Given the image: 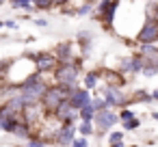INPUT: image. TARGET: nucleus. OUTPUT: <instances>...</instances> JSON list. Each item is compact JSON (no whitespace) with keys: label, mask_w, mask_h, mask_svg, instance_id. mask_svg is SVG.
Returning <instances> with one entry per match:
<instances>
[{"label":"nucleus","mask_w":158,"mask_h":147,"mask_svg":"<svg viewBox=\"0 0 158 147\" xmlns=\"http://www.w3.org/2000/svg\"><path fill=\"white\" fill-rule=\"evenodd\" d=\"M2 5H5V0H0V7H2Z\"/></svg>","instance_id":"nucleus-32"},{"label":"nucleus","mask_w":158,"mask_h":147,"mask_svg":"<svg viewBox=\"0 0 158 147\" xmlns=\"http://www.w3.org/2000/svg\"><path fill=\"white\" fill-rule=\"evenodd\" d=\"M121 128H123L126 132H134V130L141 128V119L134 117V119H130V121H121Z\"/></svg>","instance_id":"nucleus-18"},{"label":"nucleus","mask_w":158,"mask_h":147,"mask_svg":"<svg viewBox=\"0 0 158 147\" xmlns=\"http://www.w3.org/2000/svg\"><path fill=\"white\" fill-rule=\"evenodd\" d=\"M152 100H154V102H158V89H154V91H152Z\"/></svg>","instance_id":"nucleus-29"},{"label":"nucleus","mask_w":158,"mask_h":147,"mask_svg":"<svg viewBox=\"0 0 158 147\" xmlns=\"http://www.w3.org/2000/svg\"><path fill=\"white\" fill-rule=\"evenodd\" d=\"M93 132H95V123L93 121H80V125H78V134L80 136H87L89 138Z\"/></svg>","instance_id":"nucleus-15"},{"label":"nucleus","mask_w":158,"mask_h":147,"mask_svg":"<svg viewBox=\"0 0 158 147\" xmlns=\"http://www.w3.org/2000/svg\"><path fill=\"white\" fill-rule=\"evenodd\" d=\"M134 102H152V93H147V91L139 89V91H134V93H132V104H134Z\"/></svg>","instance_id":"nucleus-17"},{"label":"nucleus","mask_w":158,"mask_h":147,"mask_svg":"<svg viewBox=\"0 0 158 147\" xmlns=\"http://www.w3.org/2000/svg\"><path fill=\"white\" fill-rule=\"evenodd\" d=\"M134 117H136V112H132L130 108H119V121H130Z\"/></svg>","instance_id":"nucleus-23"},{"label":"nucleus","mask_w":158,"mask_h":147,"mask_svg":"<svg viewBox=\"0 0 158 147\" xmlns=\"http://www.w3.org/2000/svg\"><path fill=\"white\" fill-rule=\"evenodd\" d=\"M100 78H102V69H91V71H87V74H85V89L93 91V89L98 87Z\"/></svg>","instance_id":"nucleus-12"},{"label":"nucleus","mask_w":158,"mask_h":147,"mask_svg":"<svg viewBox=\"0 0 158 147\" xmlns=\"http://www.w3.org/2000/svg\"><path fill=\"white\" fill-rule=\"evenodd\" d=\"M128 147H139V145H128Z\"/></svg>","instance_id":"nucleus-33"},{"label":"nucleus","mask_w":158,"mask_h":147,"mask_svg":"<svg viewBox=\"0 0 158 147\" xmlns=\"http://www.w3.org/2000/svg\"><path fill=\"white\" fill-rule=\"evenodd\" d=\"M5 26H7V28H13V31H15V28H20V26H18V22H13V20H5Z\"/></svg>","instance_id":"nucleus-26"},{"label":"nucleus","mask_w":158,"mask_h":147,"mask_svg":"<svg viewBox=\"0 0 158 147\" xmlns=\"http://www.w3.org/2000/svg\"><path fill=\"white\" fill-rule=\"evenodd\" d=\"M134 41L139 43H158V22L156 20H145L139 33L134 35Z\"/></svg>","instance_id":"nucleus-6"},{"label":"nucleus","mask_w":158,"mask_h":147,"mask_svg":"<svg viewBox=\"0 0 158 147\" xmlns=\"http://www.w3.org/2000/svg\"><path fill=\"white\" fill-rule=\"evenodd\" d=\"M91 91L89 89H85V87H78L72 95H69V104L76 108V110H80V108H85L87 104H91Z\"/></svg>","instance_id":"nucleus-9"},{"label":"nucleus","mask_w":158,"mask_h":147,"mask_svg":"<svg viewBox=\"0 0 158 147\" xmlns=\"http://www.w3.org/2000/svg\"><path fill=\"white\" fill-rule=\"evenodd\" d=\"M37 26H48V20H33Z\"/></svg>","instance_id":"nucleus-27"},{"label":"nucleus","mask_w":158,"mask_h":147,"mask_svg":"<svg viewBox=\"0 0 158 147\" xmlns=\"http://www.w3.org/2000/svg\"><path fill=\"white\" fill-rule=\"evenodd\" d=\"M9 2H11V7L13 9H31V7H35L33 5V0H9Z\"/></svg>","instance_id":"nucleus-19"},{"label":"nucleus","mask_w":158,"mask_h":147,"mask_svg":"<svg viewBox=\"0 0 158 147\" xmlns=\"http://www.w3.org/2000/svg\"><path fill=\"white\" fill-rule=\"evenodd\" d=\"M76 132H78V128H76L74 123H63V125L56 130L54 145H59V147H72V143L76 141Z\"/></svg>","instance_id":"nucleus-7"},{"label":"nucleus","mask_w":158,"mask_h":147,"mask_svg":"<svg viewBox=\"0 0 158 147\" xmlns=\"http://www.w3.org/2000/svg\"><path fill=\"white\" fill-rule=\"evenodd\" d=\"M102 78L106 84L110 87H123L128 80H126V74H121L119 69H102Z\"/></svg>","instance_id":"nucleus-10"},{"label":"nucleus","mask_w":158,"mask_h":147,"mask_svg":"<svg viewBox=\"0 0 158 147\" xmlns=\"http://www.w3.org/2000/svg\"><path fill=\"white\" fill-rule=\"evenodd\" d=\"M65 2H67V0H52L54 7H61V5H65Z\"/></svg>","instance_id":"nucleus-28"},{"label":"nucleus","mask_w":158,"mask_h":147,"mask_svg":"<svg viewBox=\"0 0 158 147\" xmlns=\"http://www.w3.org/2000/svg\"><path fill=\"white\" fill-rule=\"evenodd\" d=\"M26 147H48V141H44L41 136H33L26 141Z\"/></svg>","instance_id":"nucleus-20"},{"label":"nucleus","mask_w":158,"mask_h":147,"mask_svg":"<svg viewBox=\"0 0 158 147\" xmlns=\"http://www.w3.org/2000/svg\"><path fill=\"white\" fill-rule=\"evenodd\" d=\"M72 147H89V141H87V136H78V138L72 143Z\"/></svg>","instance_id":"nucleus-25"},{"label":"nucleus","mask_w":158,"mask_h":147,"mask_svg":"<svg viewBox=\"0 0 158 147\" xmlns=\"http://www.w3.org/2000/svg\"><path fill=\"white\" fill-rule=\"evenodd\" d=\"M152 119H154V121H158V110H154V112H152Z\"/></svg>","instance_id":"nucleus-30"},{"label":"nucleus","mask_w":158,"mask_h":147,"mask_svg":"<svg viewBox=\"0 0 158 147\" xmlns=\"http://www.w3.org/2000/svg\"><path fill=\"white\" fill-rule=\"evenodd\" d=\"M35 56V65H37V71L39 74H44V76H52L54 74V69L59 67V59H56V54L54 52H37V54H33Z\"/></svg>","instance_id":"nucleus-5"},{"label":"nucleus","mask_w":158,"mask_h":147,"mask_svg":"<svg viewBox=\"0 0 158 147\" xmlns=\"http://www.w3.org/2000/svg\"><path fill=\"white\" fill-rule=\"evenodd\" d=\"M76 46H78V43H74V41H63V43H59V46H56L52 52L56 54L59 63H61V61H74V59H82V56H76V54H74Z\"/></svg>","instance_id":"nucleus-8"},{"label":"nucleus","mask_w":158,"mask_h":147,"mask_svg":"<svg viewBox=\"0 0 158 147\" xmlns=\"http://www.w3.org/2000/svg\"><path fill=\"white\" fill-rule=\"evenodd\" d=\"M119 7H121L119 0H100V5L95 7L98 20H100L106 28H110L113 22H115V15H117V9H119Z\"/></svg>","instance_id":"nucleus-3"},{"label":"nucleus","mask_w":158,"mask_h":147,"mask_svg":"<svg viewBox=\"0 0 158 147\" xmlns=\"http://www.w3.org/2000/svg\"><path fill=\"white\" fill-rule=\"evenodd\" d=\"M80 71H82L80 59H74V61H61L59 67L54 69L52 78H54V82L69 87V84H78V80H80Z\"/></svg>","instance_id":"nucleus-2"},{"label":"nucleus","mask_w":158,"mask_h":147,"mask_svg":"<svg viewBox=\"0 0 158 147\" xmlns=\"http://www.w3.org/2000/svg\"><path fill=\"white\" fill-rule=\"evenodd\" d=\"M35 71H37L35 56H22V59H18V61H11L5 80H7L11 87H18V84H22L26 78H31Z\"/></svg>","instance_id":"nucleus-1"},{"label":"nucleus","mask_w":158,"mask_h":147,"mask_svg":"<svg viewBox=\"0 0 158 147\" xmlns=\"http://www.w3.org/2000/svg\"><path fill=\"white\" fill-rule=\"evenodd\" d=\"M91 104L95 106V110H106V108H113L104 95H98V97H93V100H91Z\"/></svg>","instance_id":"nucleus-16"},{"label":"nucleus","mask_w":158,"mask_h":147,"mask_svg":"<svg viewBox=\"0 0 158 147\" xmlns=\"http://www.w3.org/2000/svg\"><path fill=\"white\" fill-rule=\"evenodd\" d=\"M33 5H35L37 9H50V7H54L52 0H33Z\"/></svg>","instance_id":"nucleus-24"},{"label":"nucleus","mask_w":158,"mask_h":147,"mask_svg":"<svg viewBox=\"0 0 158 147\" xmlns=\"http://www.w3.org/2000/svg\"><path fill=\"white\" fill-rule=\"evenodd\" d=\"M78 112H80V121H93L98 110H95V106H93V104H87V106H85V108H80Z\"/></svg>","instance_id":"nucleus-14"},{"label":"nucleus","mask_w":158,"mask_h":147,"mask_svg":"<svg viewBox=\"0 0 158 147\" xmlns=\"http://www.w3.org/2000/svg\"><path fill=\"white\" fill-rule=\"evenodd\" d=\"M123 132H126V130H115V132H110V134H108V145L121 143V141H123Z\"/></svg>","instance_id":"nucleus-21"},{"label":"nucleus","mask_w":158,"mask_h":147,"mask_svg":"<svg viewBox=\"0 0 158 147\" xmlns=\"http://www.w3.org/2000/svg\"><path fill=\"white\" fill-rule=\"evenodd\" d=\"M2 26H5V22H2V20H0V28H2Z\"/></svg>","instance_id":"nucleus-31"},{"label":"nucleus","mask_w":158,"mask_h":147,"mask_svg":"<svg viewBox=\"0 0 158 147\" xmlns=\"http://www.w3.org/2000/svg\"><path fill=\"white\" fill-rule=\"evenodd\" d=\"M78 46H80V56H89L91 54V33H87V31L78 33Z\"/></svg>","instance_id":"nucleus-11"},{"label":"nucleus","mask_w":158,"mask_h":147,"mask_svg":"<svg viewBox=\"0 0 158 147\" xmlns=\"http://www.w3.org/2000/svg\"><path fill=\"white\" fill-rule=\"evenodd\" d=\"M117 121H119V112H115L113 108L98 110V112H95V119H93L95 130H98V134H100V136H106V132H108Z\"/></svg>","instance_id":"nucleus-4"},{"label":"nucleus","mask_w":158,"mask_h":147,"mask_svg":"<svg viewBox=\"0 0 158 147\" xmlns=\"http://www.w3.org/2000/svg\"><path fill=\"white\" fill-rule=\"evenodd\" d=\"M91 11H93V5H91V2H85V5H80V7L76 9V15L85 18V15H89Z\"/></svg>","instance_id":"nucleus-22"},{"label":"nucleus","mask_w":158,"mask_h":147,"mask_svg":"<svg viewBox=\"0 0 158 147\" xmlns=\"http://www.w3.org/2000/svg\"><path fill=\"white\" fill-rule=\"evenodd\" d=\"M145 20H156L158 22V0H149L145 7Z\"/></svg>","instance_id":"nucleus-13"}]
</instances>
